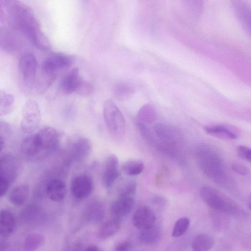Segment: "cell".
<instances>
[{"label":"cell","mask_w":251,"mask_h":251,"mask_svg":"<svg viewBox=\"0 0 251 251\" xmlns=\"http://www.w3.org/2000/svg\"><path fill=\"white\" fill-rule=\"evenodd\" d=\"M19 69L26 80H33L36 76L38 64L35 56L30 53L23 55L19 60Z\"/></svg>","instance_id":"4fadbf2b"},{"label":"cell","mask_w":251,"mask_h":251,"mask_svg":"<svg viewBox=\"0 0 251 251\" xmlns=\"http://www.w3.org/2000/svg\"><path fill=\"white\" fill-rule=\"evenodd\" d=\"M94 91L93 85L89 81L82 79L75 92L80 96L86 97L91 95Z\"/></svg>","instance_id":"d6a6232c"},{"label":"cell","mask_w":251,"mask_h":251,"mask_svg":"<svg viewBox=\"0 0 251 251\" xmlns=\"http://www.w3.org/2000/svg\"><path fill=\"white\" fill-rule=\"evenodd\" d=\"M39 147V159L47 156L57 148L59 135L55 129L45 127L36 133Z\"/></svg>","instance_id":"8992f818"},{"label":"cell","mask_w":251,"mask_h":251,"mask_svg":"<svg viewBox=\"0 0 251 251\" xmlns=\"http://www.w3.org/2000/svg\"><path fill=\"white\" fill-rule=\"evenodd\" d=\"M6 7L11 25L38 47L45 35L40 30L38 23L31 10L18 0H10Z\"/></svg>","instance_id":"6da1fadb"},{"label":"cell","mask_w":251,"mask_h":251,"mask_svg":"<svg viewBox=\"0 0 251 251\" xmlns=\"http://www.w3.org/2000/svg\"><path fill=\"white\" fill-rule=\"evenodd\" d=\"M94 184L90 177L80 175L73 180L71 189L73 196L77 199H83L89 196L93 189Z\"/></svg>","instance_id":"9c48e42d"},{"label":"cell","mask_w":251,"mask_h":251,"mask_svg":"<svg viewBox=\"0 0 251 251\" xmlns=\"http://www.w3.org/2000/svg\"><path fill=\"white\" fill-rule=\"evenodd\" d=\"M12 33L0 26V46L5 49H12L15 47V40Z\"/></svg>","instance_id":"f546056e"},{"label":"cell","mask_w":251,"mask_h":251,"mask_svg":"<svg viewBox=\"0 0 251 251\" xmlns=\"http://www.w3.org/2000/svg\"><path fill=\"white\" fill-rule=\"evenodd\" d=\"M155 221L156 216L154 212L146 205L139 207L133 217L134 226L141 230L151 226L155 224Z\"/></svg>","instance_id":"30bf717a"},{"label":"cell","mask_w":251,"mask_h":251,"mask_svg":"<svg viewBox=\"0 0 251 251\" xmlns=\"http://www.w3.org/2000/svg\"><path fill=\"white\" fill-rule=\"evenodd\" d=\"M161 236L160 227L154 224L149 228L141 230L139 239L140 242L145 245H152L159 241Z\"/></svg>","instance_id":"ffe728a7"},{"label":"cell","mask_w":251,"mask_h":251,"mask_svg":"<svg viewBox=\"0 0 251 251\" xmlns=\"http://www.w3.org/2000/svg\"><path fill=\"white\" fill-rule=\"evenodd\" d=\"M232 11L244 31L251 35V10L250 5L245 0H231Z\"/></svg>","instance_id":"52a82bcc"},{"label":"cell","mask_w":251,"mask_h":251,"mask_svg":"<svg viewBox=\"0 0 251 251\" xmlns=\"http://www.w3.org/2000/svg\"><path fill=\"white\" fill-rule=\"evenodd\" d=\"M86 219L91 223H98L104 217V210L101 204L98 201H92L85 210Z\"/></svg>","instance_id":"7402d4cb"},{"label":"cell","mask_w":251,"mask_h":251,"mask_svg":"<svg viewBox=\"0 0 251 251\" xmlns=\"http://www.w3.org/2000/svg\"><path fill=\"white\" fill-rule=\"evenodd\" d=\"M78 68H75L69 72L62 79L61 82V88L66 94L75 92L81 81L82 80Z\"/></svg>","instance_id":"9a60e30c"},{"label":"cell","mask_w":251,"mask_h":251,"mask_svg":"<svg viewBox=\"0 0 251 251\" xmlns=\"http://www.w3.org/2000/svg\"><path fill=\"white\" fill-rule=\"evenodd\" d=\"M72 63V59L68 55L55 53L51 54L44 61L41 68L57 76L59 71L70 67Z\"/></svg>","instance_id":"ba28073f"},{"label":"cell","mask_w":251,"mask_h":251,"mask_svg":"<svg viewBox=\"0 0 251 251\" xmlns=\"http://www.w3.org/2000/svg\"><path fill=\"white\" fill-rule=\"evenodd\" d=\"M120 228V224L117 219H111L106 222L100 228L98 235L102 239L109 238L119 231Z\"/></svg>","instance_id":"d4e9b609"},{"label":"cell","mask_w":251,"mask_h":251,"mask_svg":"<svg viewBox=\"0 0 251 251\" xmlns=\"http://www.w3.org/2000/svg\"><path fill=\"white\" fill-rule=\"evenodd\" d=\"M204 128L207 134L220 139L232 140L237 138L236 129L229 125H210L205 126Z\"/></svg>","instance_id":"5bb4252c"},{"label":"cell","mask_w":251,"mask_h":251,"mask_svg":"<svg viewBox=\"0 0 251 251\" xmlns=\"http://www.w3.org/2000/svg\"><path fill=\"white\" fill-rule=\"evenodd\" d=\"M14 101V98L11 94H6L4 98V102L2 106V109L5 110L13 104Z\"/></svg>","instance_id":"74e56055"},{"label":"cell","mask_w":251,"mask_h":251,"mask_svg":"<svg viewBox=\"0 0 251 251\" xmlns=\"http://www.w3.org/2000/svg\"><path fill=\"white\" fill-rule=\"evenodd\" d=\"M134 93V88L131 85L126 82L117 83L113 89V94L115 98L120 100H127L130 99Z\"/></svg>","instance_id":"484cf974"},{"label":"cell","mask_w":251,"mask_h":251,"mask_svg":"<svg viewBox=\"0 0 251 251\" xmlns=\"http://www.w3.org/2000/svg\"><path fill=\"white\" fill-rule=\"evenodd\" d=\"M200 195L203 201L211 208L226 213H234L237 210L236 203L227 196L210 186L201 188Z\"/></svg>","instance_id":"7a4b0ae2"},{"label":"cell","mask_w":251,"mask_h":251,"mask_svg":"<svg viewBox=\"0 0 251 251\" xmlns=\"http://www.w3.org/2000/svg\"><path fill=\"white\" fill-rule=\"evenodd\" d=\"M215 243L214 239L211 235L201 233L194 237L192 247L195 251H207L214 247Z\"/></svg>","instance_id":"44dd1931"},{"label":"cell","mask_w":251,"mask_h":251,"mask_svg":"<svg viewBox=\"0 0 251 251\" xmlns=\"http://www.w3.org/2000/svg\"><path fill=\"white\" fill-rule=\"evenodd\" d=\"M45 242L43 235L38 233L28 235L24 242V250L27 251H34L40 248Z\"/></svg>","instance_id":"83f0119b"},{"label":"cell","mask_w":251,"mask_h":251,"mask_svg":"<svg viewBox=\"0 0 251 251\" xmlns=\"http://www.w3.org/2000/svg\"><path fill=\"white\" fill-rule=\"evenodd\" d=\"M238 156L242 159L251 162V149L243 145L239 146L237 149Z\"/></svg>","instance_id":"836d02e7"},{"label":"cell","mask_w":251,"mask_h":251,"mask_svg":"<svg viewBox=\"0 0 251 251\" xmlns=\"http://www.w3.org/2000/svg\"><path fill=\"white\" fill-rule=\"evenodd\" d=\"M16 219L12 212L7 209L0 211V235L3 237L10 236L16 227Z\"/></svg>","instance_id":"2e32d148"},{"label":"cell","mask_w":251,"mask_h":251,"mask_svg":"<svg viewBox=\"0 0 251 251\" xmlns=\"http://www.w3.org/2000/svg\"><path fill=\"white\" fill-rule=\"evenodd\" d=\"M136 190V185L134 182L129 183L126 187L111 205V211L114 215L121 217L130 212L134 204Z\"/></svg>","instance_id":"5b68a950"},{"label":"cell","mask_w":251,"mask_h":251,"mask_svg":"<svg viewBox=\"0 0 251 251\" xmlns=\"http://www.w3.org/2000/svg\"><path fill=\"white\" fill-rule=\"evenodd\" d=\"M190 223V219L186 217L177 220L174 226L172 236L175 237L182 236L188 229Z\"/></svg>","instance_id":"4dcf8cb0"},{"label":"cell","mask_w":251,"mask_h":251,"mask_svg":"<svg viewBox=\"0 0 251 251\" xmlns=\"http://www.w3.org/2000/svg\"><path fill=\"white\" fill-rule=\"evenodd\" d=\"M29 194L28 187L25 185H20L12 189L9 195V201L15 206H21L26 201Z\"/></svg>","instance_id":"cb8c5ba5"},{"label":"cell","mask_w":251,"mask_h":251,"mask_svg":"<svg viewBox=\"0 0 251 251\" xmlns=\"http://www.w3.org/2000/svg\"><path fill=\"white\" fill-rule=\"evenodd\" d=\"M11 182V180L9 178L0 175V197L7 192Z\"/></svg>","instance_id":"e575fe53"},{"label":"cell","mask_w":251,"mask_h":251,"mask_svg":"<svg viewBox=\"0 0 251 251\" xmlns=\"http://www.w3.org/2000/svg\"><path fill=\"white\" fill-rule=\"evenodd\" d=\"M6 94V93L4 91L0 90V106L2 107L3 105Z\"/></svg>","instance_id":"ab89813d"},{"label":"cell","mask_w":251,"mask_h":251,"mask_svg":"<svg viewBox=\"0 0 251 251\" xmlns=\"http://www.w3.org/2000/svg\"><path fill=\"white\" fill-rule=\"evenodd\" d=\"M232 169L233 171L241 175L247 176L250 174L249 169L245 166L239 163L233 164Z\"/></svg>","instance_id":"d590c367"},{"label":"cell","mask_w":251,"mask_h":251,"mask_svg":"<svg viewBox=\"0 0 251 251\" xmlns=\"http://www.w3.org/2000/svg\"><path fill=\"white\" fill-rule=\"evenodd\" d=\"M23 153L30 158L39 159V148L36 134L25 137L21 144Z\"/></svg>","instance_id":"d6986e66"},{"label":"cell","mask_w":251,"mask_h":251,"mask_svg":"<svg viewBox=\"0 0 251 251\" xmlns=\"http://www.w3.org/2000/svg\"></svg>","instance_id":"ee69618b"},{"label":"cell","mask_w":251,"mask_h":251,"mask_svg":"<svg viewBox=\"0 0 251 251\" xmlns=\"http://www.w3.org/2000/svg\"><path fill=\"white\" fill-rule=\"evenodd\" d=\"M71 154L76 160L86 157L91 149L90 141L86 138L81 137L74 142L71 146Z\"/></svg>","instance_id":"ac0fdd59"},{"label":"cell","mask_w":251,"mask_h":251,"mask_svg":"<svg viewBox=\"0 0 251 251\" xmlns=\"http://www.w3.org/2000/svg\"><path fill=\"white\" fill-rule=\"evenodd\" d=\"M182 1L185 11L191 19H200L203 10V0H182Z\"/></svg>","instance_id":"603a6c76"},{"label":"cell","mask_w":251,"mask_h":251,"mask_svg":"<svg viewBox=\"0 0 251 251\" xmlns=\"http://www.w3.org/2000/svg\"><path fill=\"white\" fill-rule=\"evenodd\" d=\"M41 214V211L38 207L30 206L24 209L22 217L27 222H35L39 220Z\"/></svg>","instance_id":"1f68e13d"},{"label":"cell","mask_w":251,"mask_h":251,"mask_svg":"<svg viewBox=\"0 0 251 251\" xmlns=\"http://www.w3.org/2000/svg\"><path fill=\"white\" fill-rule=\"evenodd\" d=\"M154 133L164 142H173L180 139L181 132L179 128L172 125L157 123L153 127Z\"/></svg>","instance_id":"7c38bea8"},{"label":"cell","mask_w":251,"mask_h":251,"mask_svg":"<svg viewBox=\"0 0 251 251\" xmlns=\"http://www.w3.org/2000/svg\"><path fill=\"white\" fill-rule=\"evenodd\" d=\"M103 113L105 124L111 134L117 137L124 135L126 129V120L113 101L107 100L104 102Z\"/></svg>","instance_id":"3957f363"},{"label":"cell","mask_w":251,"mask_h":251,"mask_svg":"<svg viewBox=\"0 0 251 251\" xmlns=\"http://www.w3.org/2000/svg\"><path fill=\"white\" fill-rule=\"evenodd\" d=\"M41 117V111L37 102L33 100H27L22 110V130L27 134L33 132L39 126Z\"/></svg>","instance_id":"277c9868"},{"label":"cell","mask_w":251,"mask_h":251,"mask_svg":"<svg viewBox=\"0 0 251 251\" xmlns=\"http://www.w3.org/2000/svg\"><path fill=\"white\" fill-rule=\"evenodd\" d=\"M8 247V243L4 241H0V251L6 250Z\"/></svg>","instance_id":"60d3db41"},{"label":"cell","mask_w":251,"mask_h":251,"mask_svg":"<svg viewBox=\"0 0 251 251\" xmlns=\"http://www.w3.org/2000/svg\"><path fill=\"white\" fill-rule=\"evenodd\" d=\"M85 250L89 251H99L100 249L96 245H91L87 247Z\"/></svg>","instance_id":"f35d334b"},{"label":"cell","mask_w":251,"mask_h":251,"mask_svg":"<svg viewBox=\"0 0 251 251\" xmlns=\"http://www.w3.org/2000/svg\"><path fill=\"white\" fill-rule=\"evenodd\" d=\"M4 146V140L2 135L0 134V151L2 150Z\"/></svg>","instance_id":"7bdbcfd3"},{"label":"cell","mask_w":251,"mask_h":251,"mask_svg":"<svg viewBox=\"0 0 251 251\" xmlns=\"http://www.w3.org/2000/svg\"><path fill=\"white\" fill-rule=\"evenodd\" d=\"M10 0H0V7L6 6Z\"/></svg>","instance_id":"b9f144b4"},{"label":"cell","mask_w":251,"mask_h":251,"mask_svg":"<svg viewBox=\"0 0 251 251\" xmlns=\"http://www.w3.org/2000/svg\"><path fill=\"white\" fill-rule=\"evenodd\" d=\"M120 175L119 160L114 154L109 155L105 162L102 175V184L105 188L110 187Z\"/></svg>","instance_id":"8fae6325"},{"label":"cell","mask_w":251,"mask_h":251,"mask_svg":"<svg viewBox=\"0 0 251 251\" xmlns=\"http://www.w3.org/2000/svg\"><path fill=\"white\" fill-rule=\"evenodd\" d=\"M46 193L51 201H59L62 200L66 193L65 183L59 179L51 180L46 187Z\"/></svg>","instance_id":"e0dca14e"},{"label":"cell","mask_w":251,"mask_h":251,"mask_svg":"<svg viewBox=\"0 0 251 251\" xmlns=\"http://www.w3.org/2000/svg\"><path fill=\"white\" fill-rule=\"evenodd\" d=\"M145 168L144 163L138 159L128 160L123 163V171L129 176H135L140 174Z\"/></svg>","instance_id":"4316f807"},{"label":"cell","mask_w":251,"mask_h":251,"mask_svg":"<svg viewBox=\"0 0 251 251\" xmlns=\"http://www.w3.org/2000/svg\"><path fill=\"white\" fill-rule=\"evenodd\" d=\"M156 114L154 109L150 104L143 105L139 110L136 117V122L144 124L150 123L155 119Z\"/></svg>","instance_id":"f1b7e54d"},{"label":"cell","mask_w":251,"mask_h":251,"mask_svg":"<svg viewBox=\"0 0 251 251\" xmlns=\"http://www.w3.org/2000/svg\"><path fill=\"white\" fill-rule=\"evenodd\" d=\"M131 244L127 241H122L117 244L115 247V250L117 251H126L130 250Z\"/></svg>","instance_id":"8d00e7d4"}]
</instances>
